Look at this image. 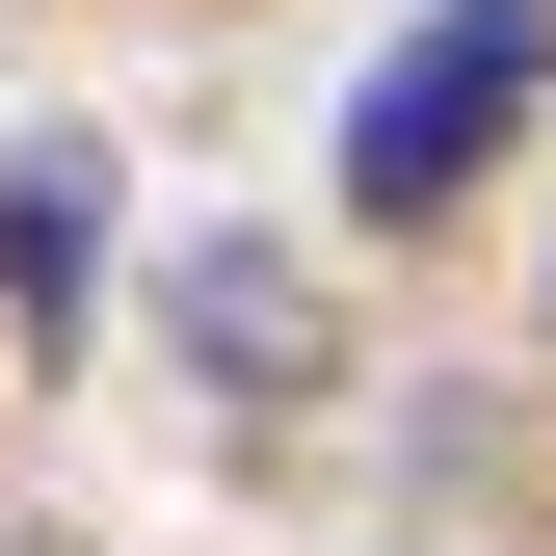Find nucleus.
Masks as SVG:
<instances>
[{
	"label": "nucleus",
	"mask_w": 556,
	"mask_h": 556,
	"mask_svg": "<svg viewBox=\"0 0 556 556\" xmlns=\"http://www.w3.org/2000/svg\"><path fill=\"white\" fill-rule=\"evenodd\" d=\"M530 80H556V0H451L425 53H371V106H344V213H397V239H425L451 186L530 132Z\"/></svg>",
	"instance_id": "nucleus-1"
},
{
	"label": "nucleus",
	"mask_w": 556,
	"mask_h": 556,
	"mask_svg": "<svg viewBox=\"0 0 556 556\" xmlns=\"http://www.w3.org/2000/svg\"><path fill=\"white\" fill-rule=\"evenodd\" d=\"M186 371H213V425H318V265L213 239L186 265Z\"/></svg>",
	"instance_id": "nucleus-2"
},
{
	"label": "nucleus",
	"mask_w": 556,
	"mask_h": 556,
	"mask_svg": "<svg viewBox=\"0 0 556 556\" xmlns=\"http://www.w3.org/2000/svg\"><path fill=\"white\" fill-rule=\"evenodd\" d=\"M0 265H27V318H80V265H106V160H80V132L0 160Z\"/></svg>",
	"instance_id": "nucleus-3"
}]
</instances>
